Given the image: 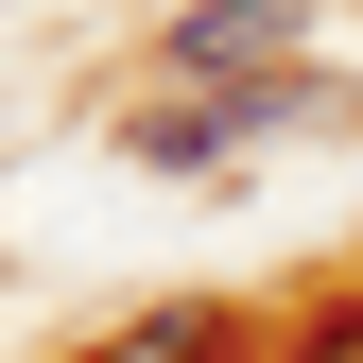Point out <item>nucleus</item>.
I'll use <instances>...</instances> for the list:
<instances>
[{"label":"nucleus","mask_w":363,"mask_h":363,"mask_svg":"<svg viewBox=\"0 0 363 363\" xmlns=\"http://www.w3.org/2000/svg\"><path fill=\"white\" fill-rule=\"evenodd\" d=\"M294 363H363V311H329V329H311V346H294Z\"/></svg>","instance_id":"obj_3"},{"label":"nucleus","mask_w":363,"mask_h":363,"mask_svg":"<svg viewBox=\"0 0 363 363\" xmlns=\"http://www.w3.org/2000/svg\"><path fill=\"white\" fill-rule=\"evenodd\" d=\"M173 69L191 86H277L294 69V0H191L173 18Z\"/></svg>","instance_id":"obj_1"},{"label":"nucleus","mask_w":363,"mask_h":363,"mask_svg":"<svg viewBox=\"0 0 363 363\" xmlns=\"http://www.w3.org/2000/svg\"><path fill=\"white\" fill-rule=\"evenodd\" d=\"M121 156H156V173H208V156H225V104H139V121H121Z\"/></svg>","instance_id":"obj_2"}]
</instances>
